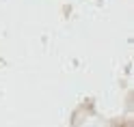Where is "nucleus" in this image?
Here are the masks:
<instances>
[]
</instances>
